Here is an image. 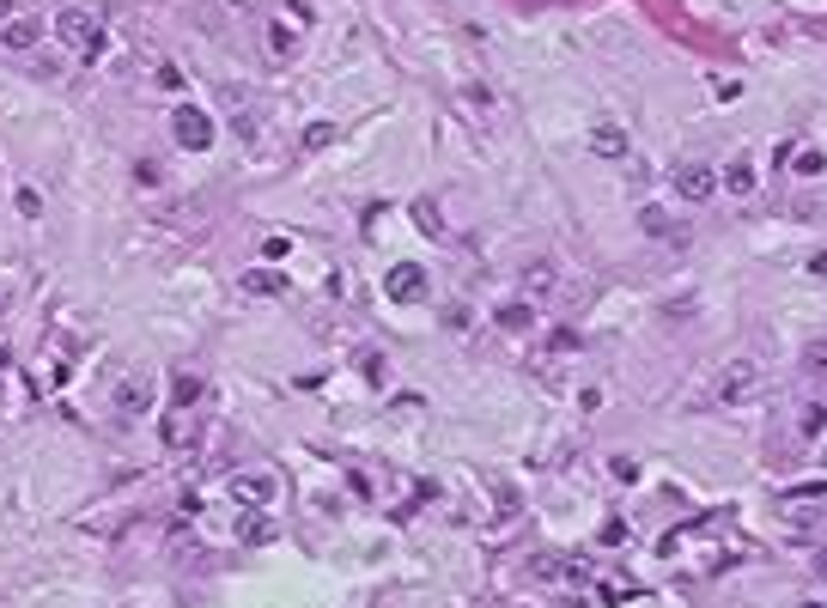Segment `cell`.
I'll return each instance as SVG.
<instances>
[{
	"label": "cell",
	"mask_w": 827,
	"mask_h": 608,
	"mask_svg": "<svg viewBox=\"0 0 827 608\" xmlns=\"http://www.w3.org/2000/svg\"><path fill=\"white\" fill-rule=\"evenodd\" d=\"M274 493H280V481H274L268 469H256V475H232V499H238L244 511H262V505H274Z\"/></svg>",
	"instance_id": "obj_3"
},
{
	"label": "cell",
	"mask_w": 827,
	"mask_h": 608,
	"mask_svg": "<svg viewBox=\"0 0 827 608\" xmlns=\"http://www.w3.org/2000/svg\"><path fill=\"white\" fill-rule=\"evenodd\" d=\"M286 250H292L286 238H268V244H262V256H268V262H286Z\"/></svg>",
	"instance_id": "obj_20"
},
{
	"label": "cell",
	"mask_w": 827,
	"mask_h": 608,
	"mask_svg": "<svg viewBox=\"0 0 827 608\" xmlns=\"http://www.w3.org/2000/svg\"><path fill=\"white\" fill-rule=\"evenodd\" d=\"M238 536H244V542H268V536H274V523H268V517H250V511H244Z\"/></svg>",
	"instance_id": "obj_15"
},
{
	"label": "cell",
	"mask_w": 827,
	"mask_h": 608,
	"mask_svg": "<svg viewBox=\"0 0 827 608\" xmlns=\"http://www.w3.org/2000/svg\"><path fill=\"white\" fill-rule=\"evenodd\" d=\"M712 189H718V171H712V165H700V159H688L682 171H675V195H682L688 207H700Z\"/></svg>",
	"instance_id": "obj_4"
},
{
	"label": "cell",
	"mask_w": 827,
	"mask_h": 608,
	"mask_svg": "<svg viewBox=\"0 0 827 608\" xmlns=\"http://www.w3.org/2000/svg\"><path fill=\"white\" fill-rule=\"evenodd\" d=\"M171 134H177V146L207 152V146H213V116H207L201 104H177V110H171Z\"/></svg>",
	"instance_id": "obj_2"
},
{
	"label": "cell",
	"mask_w": 827,
	"mask_h": 608,
	"mask_svg": "<svg viewBox=\"0 0 827 608\" xmlns=\"http://www.w3.org/2000/svg\"><path fill=\"white\" fill-rule=\"evenodd\" d=\"M590 152H596V159H627V128L621 122H590Z\"/></svg>",
	"instance_id": "obj_7"
},
{
	"label": "cell",
	"mask_w": 827,
	"mask_h": 608,
	"mask_svg": "<svg viewBox=\"0 0 827 608\" xmlns=\"http://www.w3.org/2000/svg\"><path fill=\"white\" fill-rule=\"evenodd\" d=\"M335 140V128L329 122H311V134H305V146H329Z\"/></svg>",
	"instance_id": "obj_17"
},
{
	"label": "cell",
	"mask_w": 827,
	"mask_h": 608,
	"mask_svg": "<svg viewBox=\"0 0 827 608\" xmlns=\"http://www.w3.org/2000/svg\"><path fill=\"white\" fill-rule=\"evenodd\" d=\"M19 213H25V219H37V213H43V201H37V189H19Z\"/></svg>",
	"instance_id": "obj_18"
},
{
	"label": "cell",
	"mask_w": 827,
	"mask_h": 608,
	"mask_svg": "<svg viewBox=\"0 0 827 608\" xmlns=\"http://www.w3.org/2000/svg\"><path fill=\"white\" fill-rule=\"evenodd\" d=\"M55 37L80 55V61H104V25H98V13H86V7L55 13Z\"/></svg>",
	"instance_id": "obj_1"
},
{
	"label": "cell",
	"mask_w": 827,
	"mask_h": 608,
	"mask_svg": "<svg viewBox=\"0 0 827 608\" xmlns=\"http://www.w3.org/2000/svg\"><path fill=\"white\" fill-rule=\"evenodd\" d=\"M37 37H43V19H37V13H19V19L7 25V49H31Z\"/></svg>",
	"instance_id": "obj_9"
},
{
	"label": "cell",
	"mask_w": 827,
	"mask_h": 608,
	"mask_svg": "<svg viewBox=\"0 0 827 608\" xmlns=\"http://www.w3.org/2000/svg\"><path fill=\"white\" fill-rule=\"evenodd\" d=\"M803 608H821V602H803Z\"/></svg>",
	"instance_id": "obj_21"
},
{
	"label": "cell",
	"mask_w": 827,
	"mask_h": 608,
	"mask_svg": "<svg viewBox=\"0 0 827 608\" xmlns=\"http://www.w3.org/2000/svg\"><path fill=\"white\" fill-rule=\"evenodd\" d=\"M718 183H724V189H730V195H748V189H755V171H748V165H742V159H736V165H730V171H724V177H718Z\"/></svg>",
	"instance_id": "obj_13"
},
{
	"label": "cell",
	"mask_w": 827,
	"mask_h": 608,
	"mask_svg": "<svg viewBox=\"0 0 827 608\" xmlns=\"http://www.w3.org/2000/svg\"><path fill=\"white\" fill-rule=\"evenodd\" d=\"M244 292H256V298H274V292H286V280H280L274 268H250V274H244Z\"/></svg>",
	"instance_id": "obj_10"
},
{
	"label": "cell",
	"mask_w": 827,
	"mask_h": 608,
	"mask_svg": "<svg viewBox=\"0 0 827 608\" xmlns=\"http://www.w3.org/2000/svg\"><path fill=\"white\" fill-rule=\"evenodd\" d=\"M791 165H797V177H821V171H827V152H815V146H803V152H797V159H791Z\"/></svg>",
	"instance_id": "obj_14"
},
{
	"label": "cell",
	"mask_w": 827,
	"mask_h": 608,
	"mask_svg": "<svg viewBox=\"0 0 827 608\" xmlns=\"http://www.w3.org/2000/svg\"><path fill=\"white\" fill-rule=\"evenodd\" d=\"M493 317H499V329H511V335H517V329H530V304H523V298H517V304H499Z\"/></svg>",
	"instance_id": "obj_12"
},
{
	"label": "cell",
	"mask_w": 827,
	"mask_h": 608,
	"mask_svg": "<svg viewBox=\"0 0 827 608\" xmlns=\"http://www.w3.org/2000/svg\"><path fill=\"white\" fill-rule=\"evenodd\" d=\"M153 408V390H146V377H122L116 384V420H140Z\"/></svg>",
	"instance_id": "obj_6"
},
{
	"label": "cell",
	"mask_w": 827,
	"mask_h": 608,
	"mask_svg": "<svg viewBox=\"0 0 827 608\" xmlns=\"http://www.w3.org/2000/svg\"><path fill=\"white\" fill-rule=\"evenodd\" d=\"M195 390H201L195 377H177V408H189V402H195Z\"/></svg>",
	"instance_id": "obj_19"
},
{
	"label": "cell",
	"mask_w": 827,
	"mask_h": 608,
	"mask_svg": "<svg viewBox=\"0 0 827 608\" xmlns=\"http://www.w3.org/2000/svg\"><path fill=\"white\" fill-rule=\"evenodd\" d=\"M748 384H755V365H730L724 377H718V390H712V402H736V396H748Z\"/></svg>",
	"instance_id": "obj_8"
},
{
	"label": "cell",
	"mask_w": 827,
	"mask_h": 608,
	"mask_svg": "<svg viewBox=\"0 0 827 608\" xmlns=\"http://www.w3.org/2000/svg\"><path fill=\"white\" fill-rule=\"evenodd\" d=\"M554 280H560V274H554V262H530V268H523V286H530V292H542V298L554 292Z\"/></svg>",
	"instance_id": "obj_11"
},
{
	"label": "cell",
	"mask_w": 827,
	"mask_h": 608,
	"mask_svg": "<svg viewBox=\"0 0 827 608\" xmlns=\"http://www.w3.org/2000/svg\"><path fill=\"white\" fill-rule=\"evenodd\" d=\"M384 292H390L396 304H420V298H426V268H420V262H396L390 280H384Z\"/></svg>",
	"instance_id": "obj_5"
},
{
	"label": "cell",
	"mask_w": 827,
	"mask_h": 608,
	"mask_svg": "<svg viewBox=\"0 0 827 608\" xmlns=\"http://www.w3.org/2000/svg\"><path fill=\"white\" fill-rule=\"evenodd\" d=\"M803 365H809L815 377H827V341H809V353H803Z\"/></svg>",
	"instance_id": "obj_16"
}]
</instances>
